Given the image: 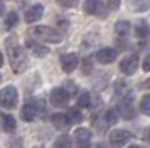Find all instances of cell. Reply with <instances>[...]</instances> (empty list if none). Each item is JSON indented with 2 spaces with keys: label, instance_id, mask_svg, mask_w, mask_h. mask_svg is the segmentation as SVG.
<instances>
[{
  "label": "cell",
  "instance_id": "cell-1",
  "mask_svg": "<svg viewBox=\"0 0 150 148\" xmlns=\"http://www.w3.org/2000/svg\"><path fill=\"white\" fill-rule=\"evenodd\" d=\"M5 49H7L8 59H10V66L14 69V73L21 74L27 67V56L24 52V47L19 44L17 35H10V37L5 39Z\"/></svg>",
  "mask_w": 150,
  "mask_h": 148
},
{
  "label": "cell",
  "instance_id": "cell-2",
  "mask_svg": "<svg viewBox=\"0 0 150 148\" xmlns=\"http://www.w3.org/2000/svg\"><path fill=\"white\" fill-rule=\"evenodd\" d=\"M34 37L41 42H47V44H59L62 40V35L56 29L49 25H37L35 29H32Z\"/></svg>",
  "mask_w": 150,
  "mask_h": 148
},
{
  "label": "cell",
  "instance_id": "cell-3",
  "mask_svg": "<svg viewBox=\"0 0 150 148\" xmlns=\"http://www.w3.org/2000/svg\"><path fill=\"white\" fill-rule=\"evenodd\" d=\"M19 101V93L15 86H5L0 91V106H4L5 109H14L17 106Z\"/></svg>",
  "mask_w": 150,
  "mask_h": 148
},
{
  "label": "cell",
  "instance_id": "cell-4",
  "mask_svg": "<svg viewBox=\"0 0 150 148\" xmlns=\"http://www.w3.org/2000/svg\"><path fill=\"white\" fill-rule=\"evenodd\" d=\"M69 98H71V93H69L66 87H54L51 91V94H49V99L52 103V106H56V108L68 106Z\"/></svg>",
  "mask_w": 150,
  "mask_h": 148
},
{
  "label": "cell",
  "instance_id": "cell-5",
  "mask_svg": "<svg viewBox=\"0 0 150 148\" xmlns=\"http://www.w3.org/2000/svg\"><path fill=\"white\" fill-rule=\"evenodd\" d=\"M116 109H118V113H120V116L123 120H132L135 116V106H133V99L130 98V94L123 96L122 101L118 103Z\"/></svg>",
  "mask_w": 150,
  "mask_h": 148
},
{
  "label": "cell",
  "instance_id": "cell-6",
  "mask_svg": "<svg viewBox=\"0 0 150 148\" xmlns=\"http://www.w3.org/2000/svg\"><path fill=\"white\" fill-rule=\"evenodd\" d=\"M138 64H140V61L137 57L135 54H132V56H127V57H123L122 62H120V71L122 74L125 76H133L137 73V69H138Z\"/></svg>",
  "mask_w": 150,
  "mask_h": 148
},
{
  "label": "cell",
  "instance_id": "cell-7",
  "mask_svg": "<svg viewBox=\"0 0 150 148\" xmlns=\"http://www.w3.org/2000/svg\"><path fill=\"white\" fill-rule=\"evenodd\" d=\"M73 138H74L76 148H89L91 147V131H89L88 128H76Z\"/></svg>",
  "mask_w": 150,
  "mask_h": 148
},
{
  "label": "cell",
  "instance_id": "cell-8",
  "mask_svg": "<svg viewBox=\"0 0 150 148\" xmlns=\"http://www.w3.org/2000/svg\"><path fill=\"white\" fill-rule=\"evenodd\" d=\"M130 140H132V133L127 131V130H113V131L110 133V143L115 148L125 147Z\"/></svg>",
  "mask_w": 150,
  "mask_h": 148
},
{
  "label": "cell",
  "instance_id": "cell-9",
  "mask_svg": "<svg viewBox=\"0 0 150 148\" xmlns=\"http://www.w3.org/2000/svg\"><path fill=\"white\" fill-rule=\"evenodd\" d=\"M83 8L88 15H100V17H105L106 13V8L101 4V0H84L83 4Z\"/></svg>",
  "mask_w": 150,
  "mask_h": 148
},
{
  "label": "cell",
  "instance_id": "cell-10",
  "mask_svg": "<svg viewBox=\"0 0 150 148\" xmlns=\"http://www.w3.org/2000/svg\"><path fill=\"white\" fill-rule=\"evenodd\" d=\"M39 113H41V106H39V103L32 101V103L24 104V108H22V111H21V118L24 121H34L35 118L39 116Z\"/></svg>",
  "mask_w": 150,
  "mask_h": 148
},
{
  "label": "cell",
  "instance_id": "cell-11",
  "mask_svg": "<svg viewBox=\"0 0 150 148\" xmlns=\"http://www.w3.org/2000/svg\"><path fill=\"white\" fill-rule=\"evenodd\" d=\"M79 64V57L78 54L69 52V54H62L61 56V67L64 73H73Z\"/></svg>",
  "mask_w": 150,
  "mask_h": 148
},
{
  "label": "cell",
  "instance_id": "cell-12",
  "mask_svg": "<svg viewBox=\"0 0 150 148\" xmlns=\"http://www.w3.org/2000/svg\"><path fill=\"white\" fill-rule=\"evenodd\" d=\"M95 57L100 64H113L116 61V57H118V52H116L115 49H111V47H105V49L96 52Z\"/></svg>",
  "mask_w": 150,
  "mask_h": 148
},
{
  "label": "cell",
  "instance_id": "cell-13",
  "mask_svg": "<svg viewBox=\"0 0 150 148\" xmlns=\"http://www.w3.org/2000/svg\"><path fill=\"white\" fill-rule=\"evenodd\" d=\"M42 15H44V5H41V4H35V5H32L27 12H25L24 20H25L27 24H34V22H37V20L42 19Z\"/></svg>",
  "mask_w": 150,
  "mask_h": 148
},
{
  "label": "cell",
  "instance_id": "cell-14",
  "mask_svg": "<svg viewBox=\"0 0 150 148\" xmlns=\"http://www.w3.org/2000/svg\"><path fill=\"white\" fill-rule=\"evenodd\" d=\"M51 121H52L54 128H56V130H59V131H66V130H69V126L73 125V123H71V120H69V116H68V114H64V113L52 114Z\"/></svg>",
  "mask_w": 150,
  "mask_h": 148
},
{
  "label": "cell",
  "instance_id": "cell-15",
  "mask_svg": "<svg viewBox=\"0 0 150 148\" xmlns=\"http://www.w3.org/2000/svg\"><path fill=\"white\" fill-rule=\"evenodd\" d=\"M25 46H27V49H30L32 54L37 56V57H46V56L49 54V47L42 46V44H39V42H35V40L29 39L27 42H25Z\"/></svg>",
  "mask_w": 150,
  "mask_h": 148
},
{
  "label": "cell",
  "instance_id": "cell-16",
  "mask_svg": "<svg viewBox=\"0 0 150 148\" xmlns=\"http://www.w3.org/2000/svg\"><path fill=\"white\" fill-rule=\"evenodd\" d=\"M128 8L132 12H147L150 8V0H128Z\"/></svg>",
  "mask_w": 150,
  "mask_h": 148
},
{
  "label": "cell",
  "instance_id": "cell-17",
  "mask_svg": "<svg viewBox=\"0 0 150 148\" xmlns=\"http://www.w3.org/2000/svg\"><path fill=\"white\" fill-rule=\"evenodd\" d=\"M132 30V25H130L128 20H118L115 24V32L118 37H127Z\"/></svg>",
  "mask_w": 150,
  "mask_h": 148
},
{
  "label": "cell",
  "instance_id": "cell-18",
  "mask_svg": "<svg viewBox=\"0 0 150 148\" xmlns=\"http://www.w3.org/2000/svg\"><path fill=\"white\" fill-rule=\"evenodd\" d=\"M135 35L138 37V39H147V37H150V25L147 24V22H138L135 25Z\"/></svg>",
  "mask_w": 150,
  "mask_h": 148
},
{
  "label": "cell",
  "instance_id": "cell-19",
  "mask_svg": "<svg viewBox=\"0 0 150 148\" xmlns=\"http://www.w3.org/2000/svg\"><path fill=\"white\" fill-rule=\"evenodd\" d=\"M2 125H4V130H5L7 133H14L15 128H17L15 118L12 114H4V116H2Z\"/></svg>",
  "mask_w": 150,
  "mask_h": 148
},
{
  "label": "cell",
  "instance_id": "cell-20",
  "mask_svg": "<svg viewBox=\"0 0 150 148\" xmlns=\"http://www.w3.org/2000/svg\"><path fill=\"white\" fill-rule=\"evenodd\" d=\"M118 118H120L118 109H116V108H110V109H106L103 120H105V125H106V126H111V125H115L116 121H118Z\"/></svg>",
  "mask_w": 150,
  "mask_h": 148
},
{
  "label": "cell",
  "instance_id": "cell-21",
  "mask_svg": "<svg viewBox=\"0 0 150 148\" xmlns=\"http://www.w3.org/2000/svg\"><path fill=\"white\" fill-rule=\"evenodd\" d=\"M54 148H73V140L68 135H62L54 141Z\"/></svg>",
  "mask_w": 150,
  "mask_h": 148
},
{
  "label": "cell",
  "instance_id": "cell-22",
  "mask_svg": "<svg viewBox=\"0 0 150 148\" xmlns=\"http://www.w3.org/2000/svg\"><path fill=\"white\" fill-rule=\"evenodd\" d=\"M17 24H19V15H17V12L7 13V17H5V22H4L5 29H7V30H10V29H14Z\"/></svg>",
  "mask_w": 150,
  "mask_h": 148
},
{
  "label": "cell",
  "instance_id": "cell-23",
  "mask_svg": "<svg viewBox=\"0 0 150 148\" xmlns=\"http://www.w3.org/2000/svg\"><path fill=\"white\" fill-rule=\"evenodd\" d=\"M91 106V94L88 91H83L78 96V108H89Z\"/></svg>",
  "mask_w": 150,
  "mask_h": 148
},
{
  "label": "cell",
  "instance_id": "cell-24",
  "mask_svg": "<svg viewBox=\"0 0 150 148\" xmlns=\"http://www.w3.org/2000/svg\"><path fill=\"white\" fill-rule=\"evenodd\" d=\"M66 114L69 116L71 123H81V121H83V113L78 109V108H69Z\"/></svg>",
  "mask_w": 150,
  "mask_h": 148
},
{
  "label": "cell",
  "instance_id": "cell-25",
  "mask_svg": "<svg viewBox=\"0 0 150 148\" xmlns=\"http://www.w3.org/2000/svg\"><path fill=\"white\" fill-rule=\"evenodd\" d=\"M140 111L143 114L150 116V94H145L142 98V101H140Z\"/></svg>",
  "mask_w": 150,
  "mask_h": 148
},
{
  "label": "cell",
  "instance_id": "cell-26",
  "mask_svg": "<svg viewBox=\"0 0 150 148\" xmlns=\"http://www.w3.org/2000/svg\"><path fill=\"white\" fill-rule=\"evenodd\" d=\"M57 4L62 7H66V8H73V7H76L78 0H57Z\"/></svg>",
  "mask_w": 150,
  "mask_h": 148
},
{
  "label": "cell",
  "instance_id": "cell-27",
  "mask_svg": "<svg viewBox=\"0 0 150 148\" xmlns=\"http://www.w3.org/2000/svg\"><path fill=\"white\" fill-rule=\"evenodd\" d=\"M120 4H122V0H106V5H108V8H111V10H116V8L120 7Z\"/></svg>",
  "mask_w": 150,
  "mask_h": 148
},
{
  "label": "cell",
  "instance_id": "cell-28",
  "mask_svg": "<svg viewBox=\"0 0 150 148\" xmlns=\"http://www.w3.org/2000/svg\"><path fill=\"white\" fill-rule=\"evenodd\" d=\"M142 67H143V71H147V73H150V54H147V56L143 57Z\"/></svg>",
  "mask_w": 150,
  "mask_h": 148
},
{
  "label": "cell",
  "instance_id": "cell-29",
  "mask_svg": "<svg viewBox=\"0 0 150 148\" xmlns=\"http://www.w3.org/2000/svg\"><path fill=\"white\" fill-rule=\"evenodd\" d=\"M89 73H91V61L84 59V62H83V74H89Z\"/></svg>",
  "mask_w": 150,
  "mask_h": 148
},
{
  "label": "cell",
  "instance_id": "cell-30",
  "mask_svg": "<svg viewBox=\"0 0 150 148\" xmlns=\"http://www.w3.org/2000/svg\"><path fill=\"white\" fill-rule=\"evenodd\" d=\"M143 141H147V143H150V128H149V130H145V131H143Z\"/></svg>",
  "mask_w": 150,
  "mask_h": 148
},
{
  "label": "cell",
  "instance_id": "cell-31",
  "mask_svg": "<svg viewBox=\"0 0 150 148\" xmlns=\"http://www.w3.org/2000/svg\"><path fill=\"white\" fill-rule=\"evenodd\" d=\"M4 12H5V5H4V2L0 0V15H4Z\"/></svg>",
  "mask_w": 150,
  "mask_h": 148
},
{
  "label": "cell",
  "instance_id": "cell-32",
  "mask_svg": "<svg viewBox=\"0 0 150 148\" xmlns=\"http://www.w3.org/2000/svg\"><path fill=\"white\" fill-rule=\"evenodd\" d=\"M95 148H108V147H106V145H105V143H98V145H96Z\"/></svg>",
  "mask_w": 150,
  "mask_h": 148
},
{
  "label": "cell",
  "instance_id": "cell-33",
  "mask_svg": "<svg viewBox=\"0 0 150 148\" xmlns=\"http://www.w3.org/2000/svg\"><path fill=\"white\" fill-rule=\"evenodd\" d=\"M4 66V56H2V51H0V67Z\"/></svg>",
  "mask_w": 150,
  "mask_h": 148
},
{
  "label": "cell",
  "instance_id": "cell-34",
  "mask_svg": "<svg viewBox=\"0 0 150 148\" xmlns=\"http://www.w3.org/2000/svg\"><path fill=\"white\" fill-rule=\"evenodd\" d=\"M143 87H150V79H149V81H145V82H143Z\"/></svg>",
  "mask_w": 150,
  "mask_h": 148
},
{
  "label": "cell",
  "instance_id": "cell-35",
  "mask_svg": "<svg viewBox=\"0 0 150 148\" xmlns=\"http://www.w3.org/2000/svg\"><path fill=\"white\" fill-rule=\"evenodd\" d=\"M130 148H142V147H140V145H132Z\"/></svg>",
  "mask_w": 150,
  "mask_h": 148
},
{
  "label": "cell",
  "instance_id": "cell-36",
  "mask_svg": "<svg viewBox=\"0 0 150 148\" xmlns=\"http://www.w3.org/2000/svg\"><path fill=\"white\" fill-rule=\"evenodd\" d=\"M34 148H46V147H34Z\"/></svg>",
  "mask_w": 150,
  "mask_h": 148
},
{
  "label": "cell",
  "instance_id": "cell-37",
  "mask_svg": "<svg viewBox=\"0 0 150 148\" xmlns=\"http://www.w3.org/2000/svg\"><path fill=\"white\" fill-rule=\"evenodd\" d=\"M0 81H2V76H0Z\"/></svg>",
  "mask_w": 150,
  "mask_h": 148
}]
</instances>
